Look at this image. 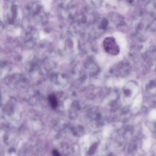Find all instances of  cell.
<instances>
[{
	"label": "cell",
	"instance_id": "cell-8",
	"mask_svg": "<svg viewBox=\"0 0 156 156\" xmlns=\"http://www.w3.org/2000/svg\"><path fill=\"white\" fill-rule=\"evenodd\" d=\"M124 92L125 95L127 96H128L131 93L130 90H126L124 91Z\"/></svg>",
	"mask_w": 156,
	"mask_h": 156
},
{
	"label": "cell",
	"instance_id": "cell-6",
	"mask_svg": "<svg viewBox=\"0 0 156 156\" xmlns=\"http://www.w3.org/2000/svg\"><path fill=\"white\" fill-rule=\"evenodd\" d=\"M52 154L54 156H60V154L57 151L54 150L52 152Z\"/></svg>",
	"mask_w": 156,
	"mask_h": 156
},
{
	"label": "cell",
	"instance_id": "cell-3",
	"mask_svg": "<svg viewBox=\"0 0 156 156\" xmlns=\"http://www.w3.org/2000/svg\"><path fill=\"white\" fill-rule=\"evenodd\" d=\"M42 4L44 5V9L46 12H48L50 9V1H43Z\"/></svg>",
	"mask_w": 156,
	"mask_h": 156
},
{
	"label": "cell",
	"instance_id": "cell-4",
	"mask_svg": "<svg viewBox=\"0 0 156 156\" xmlns=\"http://www.w3.org/2000/svg\"><path fill=\"white\" fill-rule=\"evenodd\" d=\"M108 24V22L107 20L106 19L103 20H102V22H101L100 25V28L102 29H105L107 27V25Z\"/></svg>",
	"mask_w": 156,
	"mask_h": 156
},
{
	"label": "cell",
	"instance_id": "cell-5",
	"mask_svg": "<svg viewBox=\"0 0 156 156\" xmlns=\"http://www.w3.org/2000/svg\"><path fill=\"white\" fill-rule=\"evenodd\" d=\"M151 144V142L150 140H147L146 141L145 143H144V149L147 150L148 149L150 148Z\"/></svg>",
	"mask_w": 156,
	"mask_h": 156
},
{
	"label": "cell",
	"instance_id": "cell-9",
	"mask_svg": "<svg viewBox=\"0 0 156 156\" xmlns=\"http://www.w3.org/2000/svg\"><path fill=\"white\" fill-rule=\"evenodd\" d=\"M62 44H61L59 43V46L60 48H63L64 46V42L63 41H62Z\"/></svg>",
	"mask_w": 156,
	"mask_h": 156
},
{
	"label": "cell",
	"instance_id": "cell-10",
	"mask_svg": "<svg viewBox=\"0 0 156 156\" xmlns=\"http://www.w3.org/2000/svg\"><path fill=\"white\" fill-rule=\"evenodd\" d=\"M16 34H19L20 33V31L19 30L17 29V31H16Z\"/></svg>",
	"mask_w": 156,
	"mask_h": 156
},
{
	"label": "cell",
	"instance_id": "cell-2",
	"mask_svg": "<svg viewBox=\"0 0 156 156\" xmlns=\"http://www.w3.org/2000/svg\"><path fill=\"white\" fill-rule=\"evenodd\" d=\"M48 100L52 108H55L57 106V101L55 96L51 95L48 96Z\"/></svg>",
	"mask_w": 156,
	"mask_h": 156
},
{
	"label": "cell",
	"instance_id": "cell-1",
	"mask_svg": "<svg viewBox=\"0 0 156 156\" xmlns=\"http://www.w3.org/2000/svg\"><path fill=\"white\" fill-rule=\"evenodd\" d=\"M105 50L107 53L113 55L119 54L120 47L113 37H109L105 38L103 42Z\"/></svg>",
	"mask_w": 156,
	"mask_h": 156
},
{
	"label": "cell",
	"instance_id": "cell-7",
	"mask_svg": "<svg viewBox=\"0 0 156 156\" xmlns=\"http://www.w3.org/2000/svg\"><path fill=\"white\" fill-rule=\"evenodd\" d=\"M45 34L43 32H41L40 34V39H41V40H42V39H44V38H45Z\"/></svg>",
	"mask_w": 156,
	"mask_h": 156
},
{
	"label": "cell",
	"instance_id": "cell-11",
	"mask_svg": "<svg viewBox=\"0 0 156 156\" xmlns=\"http://www.w3.org/2000/svg\"><path fill=\"white\" fill-rule=\"evenodd\" d=\"M6 156H15V154H13V153L12 154V153L11 155H7Z\"/></svg>",
	"mask_w": 156,
	"mask_h": 156
}]
</instances>
